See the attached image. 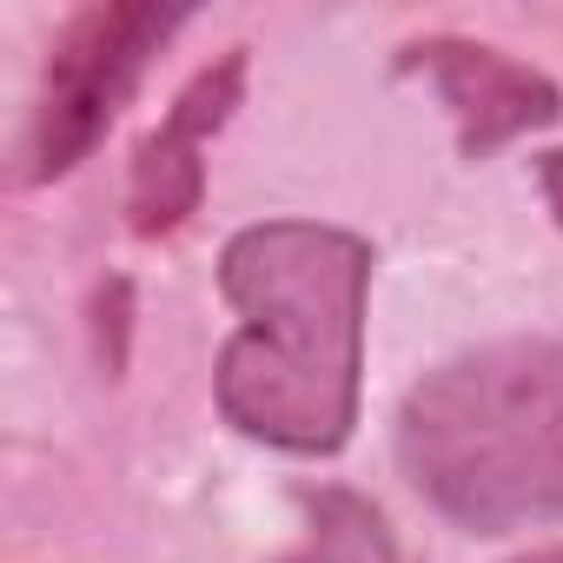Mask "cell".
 Wrapping results in <instances>:
<instances>
[{
    "mask_svg": "<svg viewBox=\"0 0 563 563\" xmlns=\"http://www.w3.org/2000/svg\"><path fill=\"white\" fill-rule=\"evenodd\" d=\"M372 245L319 219H265L225 239L219 292L239 332L219 352V411L245 438L332 457L358 424Z\"/></svg>",
    "mask_w": 563,
    "mask_h": 563,
    "instance_id": "cell-1",
    "label": "cell"
},
{
    "mask_svg": "<svg viewBox=\"0 0 563 563\" xmlns=\"http://www.w3.org/2000/svg\"><path fill=\"white\" fill-rule=\"evenodd\" d=\"M398 464L477 537L563 523V339H504L418 378Z\"/></svg>",
    "mask_w": 563,
    "mask_h": 563,
    "instance_id": "cell-2",
    "label": "cell"
},
{
    "mask_svg": "<svg viewBox=\"0 0 563 563\" xmlns=\"http://www.w3.org/2000/svg\"><path fill=\"white\" fill-rule=\"evenodd\" d=\"M186 27V8H140V0H113V8H87L67 21V34L54 41V60L41 74V100L21 140V179H60L74 173L107 126L120 120V107L133 100L146 60Z\"/></svg>",
    "mask_w": 563,
    "mask_h": 563,
    "instance_id": "cell-3",
    "label": "cell"
},
{
    "mask_svg": "<svg viewBox=\"0 0 563 563\" xmlns=\"http://www.w3.org/2000/svg\"><path fill=\"white\" fill-rule=\"evenodd\" d=\"M405 74L431 80V93L457 120L464 159H484V153H497V146H510L563 113V93L537 67H523L497 47H477V41H424L405 54Z\"/></svg>",
    "mask_w": 563,
    "mask_h": 563,
    "instance_id": "cell-4",
    "label": "cell"
},
{
    "mask_svg": "<svg viewBox=\"0 0 563 563\" xmlns=\"http://www.w3.org/2000/svg\"><path fill=\"white\" fill-rule=\"evenodd\" d=\"M239 87H245V54H225L219 67H206L186 93H179V107L159 120V133L140 146V159H133V186H126V212H133V232H173L192 206H199V192H206V140L225 126V113L239 107Z\"/></svg>",
    "mask_w": 563,
    "mask_h": 563,
    "instance_id": "cell-5",
    "label": "cell"
},
{
    "mask_svg": "<svg viewBox=\"0 0 563 563\" xmlns=\"http://www.w3.org/2000/svg\"><path fill=\"white\" fill-rule=\"evenodd\" d=\"M306 517H312V563H411L385 510L365 504L358 490L325 484L306 497Z\"/></svg>",
    "mask_w": 563,
    "mask_h": 563,
    "instance_id": "cell-6",
    "label": "cell"
},
{
    "mask_svg": "<svg viewBox=\"0 0 563 563\" xmlns=\"http://www.w3.org/2000/svg\"><path fill=\"white\" fill-rule=\"evenodd\" d=\"M537 186H543V206H550L556 225H563V153H543V159H537Z\"/></svg>",
    "mask_w": 563,
    "mask_h": 563,
    "instance_id": "cell-7",
    "label": "cell"
},
{
    "mask_svg": "<svg viewBox=\"0 0 563 563\" xmlns=\"http://www.w3.org/2000/svg\"><path fill=\"white\" fill-rule=\"evenodd\" d=\"M510 563H563V543H543V550H523V556H510Z\"/></svg>",
    "mask_w": 563,
    "mask_h": 563,
    "instance_id": "cell-8",
    "label": "cell"
}]
</instances>
